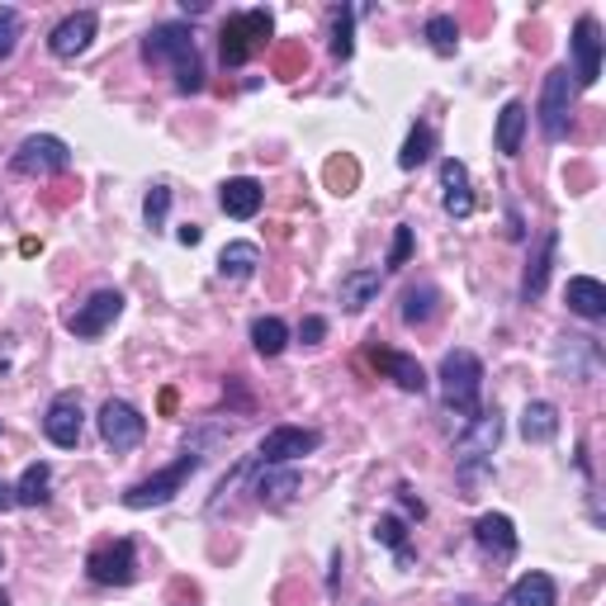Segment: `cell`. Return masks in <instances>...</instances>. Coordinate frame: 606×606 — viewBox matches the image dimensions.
<instances>
[{
	"label": "cell",
	"mask_w": 606,
	"mask_h": 606,
	"mask_svg": "<svg viewBox=\"0 0 606 606\" xmlns=\"http://www.w3.org/2000/svg\"><path fill=\"white\" fill-rule=\"evenodd\" d=\"M166 213H171V185H152L148 199H142V219H148L152 233L166 228Z\"/></svg>",
	"instance_id": "35"
},
{
	"label": "cell",
	"mask_w": 606,
	"mask_h": 606,
	"mask_svg": "<svg viewBox=\"0 0 606 606\" xmlns=\"http://www.w3.org/2000/svg\"><path fill=\"white\" fill-rule=\"evenodd\" d=\"M508 606H559V587H555L550 573L531 569L508 587Z\"/></svg>",
	"instance_id": "24"
},
{
	"label": "cell",
	"mask_w": 606,
	"mask_h": 606,
	"mask_svg": "<svg viewBox=\"0 0 606 606\" xmlns=\"http://www.w3.org/2000/svg\"><path fill=\"white\" fill-rule=\"evenodd\" d=\"M0 606H10V597H5V593H0Z\"/></svg>",
	"instance_id": "43"
},
{
	"label": "cell",
	"mask_w": 606,
	"mask_h": 606,
	"mask_svg": "<svg viewBox=\"0 0 606 606\" xmlns=\"http://www.w3.org/2000/svg\"><path fill=\"white\" fill-rule=\"evenodd\" d=\"M370 360H374V370L384 374V380H394L403 394H427V370L417 365V356L408 351H388V346H370Z\"/></svg>",
	"instance_id": "16"
},
{
	"label": "cell",
	"mask_w": 606,
	"mask_h": 606,
	"mask_svg": "<svg viewBox=\"0 0 606 606\" xmlns=\"http://www.w3.org/2000/svg\"><path fill=\"white\" fill-rule=\"evenodd\" d=\"M374 540L388 545V550L408 564V522H403V516H380V522H374Z\"/></svg>",
	"instance_id": "34"
},
{
	"label": "cell",
	"mask_w": 606,
	"mask_h": 606,
	"mask_svg": "<svg viewBox=\"0 0 606 606\" xmlns=\"http://www.w3.org/2000/svg\"><path fill=\"white\" fill-rule=\"evenodd\" d=\"M48 488H53V469L38 459V465H28L20 474V483H14V508H43V502H48Z\"/></svg>",
	"instance_id": "29"
},
{
	"label": "cell",
	"mask_w": 606,
	"mask_h": 606,
	"mask_svg": "<svg viewBox=\"0 0 606 606\" xmlns=\"http://www.w3.org/2000/svg\"><path fill=\"white\" fill-rule=\"evenodd\" d=\"M20 34H24V20H20V10L14 5H0V62L20 48Z\"/></svg>",
	"instance_id": "36"
},
{
	"label": "cell",
	"mask_w": 606,
	"mask_h": 606,
	"mask_svg": "<svg viewBox=\"0 0 606 606\" xmlns=\"http://www.w3.org/2000/svg\"><path fill=\"white\" fill-rule=\"evenodd\" d=\"M436 313H441V290H436V284H412V290L403 294V323H408V327H427Z\"/></svg>",
	"instance_id": "28"
},
{
	"label": "cell",
	"mask_w": 606,
	"mask_h": 606,
	"mask_svg": "<svg viewBox=\"0 0 606 606\" xmlns=\"http://www.w3.org/2000/svg\"><path fill=\"white\" fill-rule=\"evenodd\" d=\"M412 247H417V237H412V228L408 223H398L394 228V242H388V270H403V266H408L412 261Z\"/></svg>",
	"instance_id": "37"
},
{
	"label": "cell",
	"mask_w": 606,
	"mask_h": 606,
	"mask_svg": "<svg viewBox=\"0 0 606 606\" xmlns=\"http://www.w3.org/2000/svg\"><path fill=\"white\" fill-rule=\"evenodd\" d=\"M555 360H559V370H569V380L583 384V380H593L597 365H602V346L593 337H564Z\"/></svg>",
	"instance_id": "22"
},
{
	"label": "cell",
	"mask_w": 606,
	"mask_h": 606,
	"mask_svg": "<svg viewBox=\"0 0 606 606\" xmlns=\"http://www.w3.org/2000/svg\"><path fill=\"white\" fill-rule=\"evenodd\" d=\"M351 53H356V10L337 5L331 10V57H337V62H351Z\"/></svg>",
	"instance_id": "31"
},
{
	"label": "cell",
	"mask_w": 606,
	"mask_h": 606,
	"mask_svg": "<svg viewBox=\"0 0 606 606\" xmlns=\"http://www.w3.org/2000/svg\"><path fill=\"white\" fill-rule=\"evenodd\" d=\"M398 502H403V512H408V516H417V522H422V516H427V508H422V498H417V493H412V488H398Z\"/></svg>",
	"instance_id": "39"
},
{
	"label": "cell",
	"mask_w": 606,
	"mask_h": 606,
	"mask_svg": "<svg viewBox=\"0 0 606 606\" xmlns=\"http://www.w3.org/2000/svg\"><path fill=\"white\" fill-rule=\"evenodd\" d=\"M81 431H85V412H81V398L77 394H57L43 412V436H48L57 451H77L81 445Z\"/></svg>",
	"instance_id": "12"
},
{
	"label": "cell",
	"mask_w": 606,
	"mask_h": 606,
	"mask_svg": "<svg viewBox=\"0 0 606 606\" xmlns=\"http://www.w3.org/2000/svg\"><path fill=\"white\" fill-rule=\"evenodd\" d=\"M266 205V190H261V180H252V176H233V180H223V190H219V209L228 213V219H237V223H247L256 219Z\"/></svg>",
	"instance_id": "18"
},
{
	"label": "cell",
	"mask_w": 606,
	"mask_h": 606,
	"mask_svg": "<svg viewBox=\"0 0 606 606\" xmlns=\"http://www.w3.org/2000/svg\"><path fill=\"white\" fill-rule=\"evenodd\" d=\"M142 62H148V67H171L180 95H199V91H205V62H199L190 24H176V20L152 24V34L142 38Z\"/></svg>",
	"instance_id": "1"
},
{
	"label": "cell",
	"mask_w": 606,
	"mask_h": 606,
	"mask_svg": "<svg viewBox=\"0 0 606 606\" xmlns=\"http://www.w3.org/2000/svg\"><path fill=\"white\" fill-rule=\"evenodd\" d=\"M555 252H559V228H545L536 237V247L526 256V276H522V303H536L550 290V270H555Z\"/></svg>",
	"instance_id": "15"
},
{
	"label": "cell",
	"mask_w": 606,
	"mask_h": 606,
	"mask_svg": "<svg viewBox=\"0 0 606 606\" xmlns=\"http://www.w3.org/2000/svg\"><path fill=\"white\" fill-rule=\"evenodd\" d=\"M573 85H597L602 81V24L597 14H579V24H573Z\"/></svg>",
	"instance_id": "11"
},
{
	"label": "cell",
	"mask_w": 606,
	"mask_h": 606,
	"mask_svg": "<svg viewBox=\"0 0 606 606\" xmlns=\"http://www.w3.org/2000/svg\"><path fill=\"white\" fill-rule=\"evenodd\" d=\"M573 95H579L573 71L569 67H555L550 77H545V85H540V105H536V124H540V133L550 138V142H564V133H569Z\"/></svg>",
	"instance_id": "5"
},
{
	"label": "cell",
	"mask_w": 606,
	"mask_h": 606,
	"mask_svg": "<svg viewBox=\"0 0 606 606\" xmlns=\"http://www.w3.org/2000/svg\"><path fill=\"white\" fill-rule=\"evenodd\" d=\"M380 284L384 276L374 266H360V270H346L341 284H337V299H341V308L346 313H365L374 299H380Z\"/></svg>",
	"instance_id": "21"
},
{
	"label": "cell",
	"mask_w": 606,
	"mask_h": 606,
	"mask_svg": "<svg viewBox=\"0 0 606 606\" xmlns=\"http://www.w3.org/2000/svg\"><path fill=\"white\" fill-rule=\"evenodd\" d=\"M176 237H180V247H199V242H205V228H199V223H185Z\"/></svg>",
	"instance_id": "40"
},
{
	"label": "cell",
	"mask_w": 606,
	"mask_h": 606,
	"mask_svg": "<svg viewBox=\"0 0 606 606\" xmlns=\"http://www.w3.org/2000/svg\"><path fill=\"white\" fill-rule=\"evenodd\" d=\"M564 303H569V313L597 323V317H606V284L593 280V276H573L569 290H564Z\"/></svg>",
	"instance_id": "23"
},
{
	"label": "cell",
	"mask_w": 606,
	"mask_h": 606,
	"mask_svg": "<svg viewBox=\"0 0 606 606\" xmlns=\"http://www.w3.org/2000/svg\"><path fill=\"white\" fill-rule=\"evenodd\" d=\"M10 508H14V488L0 479V512H10Z\"/></svg>",
	"instance_id": "41"
},
{
	"label": "cell",
	"mask_w": 606,
	"mask_h": 606,
	"mask_svg": "<svg viewBox=\"0 0 606 606\" xmlns=\"http://www.w3.org/2000/svg\"><path fill=\"white\" fill-rule=\"evenodd\" d=\"M526 124H531V109L522 105V100H508V105H502V114H498V133H493L502 156H516V152H522Z\"/></svg>",
	"instance_id": "26"
},
{
	"label": "cell",
	"mask_w": 606,
	"mask_h": 606,
	"mask_svg": "<svg viewBox=\"0 0 606 606\" xmlns=\"http://www.w3.org/2000/svg\"><path fill=\"white\" fill-rule=\"evenodd\" d=\"M95 28H100V14H95V10L67 14V20L48 34V53L57 57V62H77V57L95 43Z\"/></svg>",
	"instance_id": "13"
},
{
	"label": "cell",
	"mask_w": 606,
	"mask_h": 606,
	"mask_svg": "<svg viewBox=\"0 0 606 606\" xmlns=\"http://www.w3.org/2000/svg\"><path fill=\"white\" fill-rule=\"evenodd\" d=\"M270 10H242V14H228L223 24V67H247L256 53H261V43L270 38Z\"/></svg>",
	"instance_id": "4"
},
{
	"label": "cell",
	"mask_w": 606,
	"mask_h": 606,
	"mask_svg": "<svg viewBox=\"0 0 606 606\" xmlns=\"http://www.w3.org/2000/svg\"><path fill=\"white\" fill-rule=\"evenodd\" d=\"M95 422H100V441H105L114 455H128L142 436H148V417H142L128 398H105V408H100Z\"/></svg>",
	"instance_id": "8"
},
{
	"label": "cell",
	"mask_w": 606,
	"mask_h": 606,
	"mask_svg": "<svg viewBox=\"0 0 606 606\" xmlns=\"http://www.w3.org/2000/svg\"><path fill=\"white\" fill-rule=\"evenodd\" d=\"M498 441H502V417H498V408L493 412H488V408L474 412L469 422H465V431H459L455 465H459V459H493Z\"/></svg>",
	"instance_id": "14"
},
{
	"label": "cell",
	"mask_w": 606,
	"mask_h": 606,
	"mask_svg": "<svg viewBox=\"0 0 606 606\" xmlns=\"http://www.w3.org/2000/svg\"><path fill=\"white\" fill-rule=\"evenodd\" d=\"M474 540H479V550L493 555V559H512L516 545H522V536H516V526H512V516H502V512H483L479 522H474Z\"/></svg>",
	"instance_id": "19"
},
{
	"label": "cell",
	"mask_w": 606,
	"mask_h": 606,
	"mask_svg": "<svg viewBox=\"0 0 606 606\" xmlns=\"http://www.w3.org/2000/svg\"><path fill=\"white\" fill-rule=\"evenodd\" d=\"M252 346H256V356L276 360V356H284V346H290V327H284L280 317H256V323H252Z\"/></svg>",
	"instance_id": "30"
},
{
	"label": "cell",
	"mask_w": 606,
	"mask_h": 606,
	"mask_svg": "<svg viewBox=\"0 0 606 606\" xmlns=\"http://www.w3.org/2000/svg\"><path fill=\"white\" fill-rule=\"evenodd\" d=\"M124 313V294L119 290H95L85 303H77V308L67 313V331L71 337H81V341H95V337H105V331L114 327V317Z\"/></svg>",
	"instance_id": "10"
},
{
	"label": "cell",
	"mask_w": 606,
	"mask_h": 606,
	"mask_svg": "<svg viewBox=\"0 0 606 606\" xmlns=\"http://www.w3.org/2000/svg\"><path fill=\"white\" fill-rule=\"evenodd\" d=\"M256 266H261V247H256V242H228V247L219 252V276L233 280V284L252 280Z\"/></svg>",
	"instance_id": "27"
},
{
	"label": "cell",
	"mask_w": 606,
	"mask_h": 606,
	"mask_svg": "<svg viewBox=\"0 0 606 606\" xmlns=\"http://www.w3.org/2000/svg\"><path fill=\"white\" fill-rule=\"evenodd\" d=\"M436 380H441L445 408H451L455 417L469 422L474 412H483V360L474 351H445Z\"/></svg>",
	"instance_id": "2"
},
{
	"label": "cell",
	"mask_w": 606,
	"mask_h": 606,
	"mask_svg": "<svg viewBox=\"0 0 606 606\" xmlns=\"http://www.w3.org/2000/svg\"><path fill=\"white\" fill-rule=\"evenodd\" d=\"M455 606H479V602H469V597H459V602H455Z\"/></svg>",
	"instance_id": "42"
},
{
	"label": "cell",
	"mask_w": 606,
	"mask_h": 606,
	"mask_svg": "<svg viewBox=\"0 0 606 606\" xmlns=\"http://www.w3.org/2000/svg\"><path fill=\"white\" fill-rule=\"evenodd\" d=\"M427 38H431V48H436L441 57H455L459 53V24H455V14H431V20H427Z\"/></svg>",
	"instance_id": "33"
},
{
	"label": "cell",
	"mask_w": 606,
	"mask_h": 606,
	"mask_svg": "<svg viewBox=\"0 0 606 606\" xmlns=\"http://www.w3.org/2000/svg\"><path fill=\"white\" fill-rule=\"evenodd\" d=\"M199 465H205V455H199V451H180L166 469H156V474H148V479L128 483L124 488V508L128 512H148V508H166V502H176V493L195 479Z\"/></svg>",
	"instance_id": "3"
},
{
	"label": "cell",
	"mask_w": 606,
	"mask_h": 606,
	"mask_svg": "<svg viewBox=\"0 0 606 606\" xmlns=\"http://www.w3.org/2000/svg\"><path fill=\"white\" fill-rule=\"evenodd\" d=\"M323 337H327V317L313 313V317H303V323H299V341H303V346H317Z\"/></svg>",
	"instance_id": "38"
},
{
	"label": "cell",
	"mask_w": 606,
	"mask_h": 606,
	"mask_svg": "<svg viewBox=\"0 0 606 606\" xmlns=\"http://www.w3.org/2000/svg\"><path fill=\"white\" fill-rule=\"evenodd\" d=\"M431 148H436V133H431V124H412L408 142H403V152H398V166L403 171H417L431 156Z\"/></svg>",
	"instance_id": "32"
},
{
	"label": "cell",
	"mask_w": 606,
	"mask_h": 606,
	"mask_svg": "<svg viewBox=\"0 0 606 606\" xmlns=\"http://www.w3.org/2000/svg\"><path fill=\"white\" fill-rule=\"evenodd\" d=\"M299 488H303V479H299L294 465H266L261 474H256V502L270 508V512L290 508V502L299 498Z\"/></svg>",
	"instance_id": "17"
},
{
	"label": "cell",
	"mask_w": 606,
	"mask_h": 606,
	"mask_svg": "<svg viewBox=\"0 0 606 606\" xmlns=\"http://www.w3.org/2000/svg\"><path fill=\"white\" fill-rule=\"evenodd\" d=\"M10 166L20 171V176H34V180H43V176H62V171L71 166V148H67L62 138H53V133H28L20 148H14Z\"/></svg>",
	"instance_id": "7"
},
{
	"label": "cell",
	"mask_w": 606,
	"mask_h": 606,
	"mask_svg": "<svg viewBox=\"0 0 606 606\" xmlns=\"http://www.w3.org/2000/svg\"><path fill=\"white\" fill-rule=\"evenodd\" d=\"M522 436L531 445H550L559 436V408L550 398H536V403H526V408H522Z\"/></svg>",
	"instance_id": "25"
},
{
	"label": "cell",
	"mask_w": 606,
	"mask_h": 606,
	"mask_svg": "<svg viewBox=\"0 0 606 606\" xmlns=\"http://www.w3.org/2000/svg\"><path fill=\"white\" fill-rule=\"evenodd\" d=\"M441 190H445V213L451 219H469L474 213V190H469V166L459 156H445L441 162Z\"/></svg>",
	"instance_id": "20"
},
{
	"label": "cell",
	"mask_w": 606,
	"mask_h": 606,
	"mask_svg": "<svg viewBox=\"0 0 606 606\" xmlns=\"http://www.w3.org/2000/svg\"><path fill=\"white\" fill-rule=\"evenodd\" d=\"M317 445H323V431H317V427H290V422H284V427H270L266 431V441L261 445H256V465H294V459H303V455H313L317 451Z\"/></svg>",
	"instance_id": "9"
},
{
	"label": "cell",
	"mask_w": 606,
	"mask_h": 606,
	"mask_svg": "<svg viewBox=\"0 0 606 606\" xmlns=\"http://www.w3.org/2000/svg\"><path fill=\"white\" fill-rule=\"evenodd\" d=\"M85 579L100 583V587H128L138 579V550L133 540L119 536V540H105L85 555Z\"/></svg>",
	"instance_id": "6"
}]
</instances>
